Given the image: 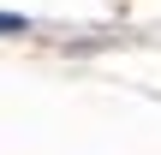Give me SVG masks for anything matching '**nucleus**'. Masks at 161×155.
Segmentation results:
<instances>
[{"instance_id":"obj_1","label":"nucleus","mask_w":161,"mask_h":155,"mask_svg":"<svg viewBox=\"0 0 161 155\" xmlns=\"http://www.w3.org/2000/svg\"><path fill=\"white\" fill-rule=\"evenodd\" d=\"M0 36H24V18L18 12H0Z\"/></svg>"}]
</instances>
